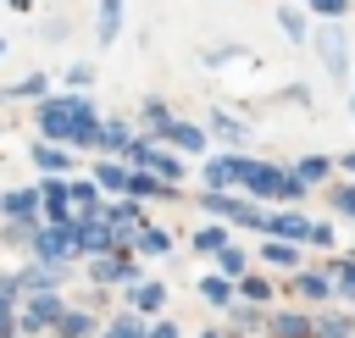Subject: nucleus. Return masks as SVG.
I'll use <instances>...</instances> for the list:
<instances>
[{
    "instance_id": "obj_13",
    "label": "nucleus",
    "mask_w": 355,
    "mask_h": 338,
    "mask_svg": "<svg viewBox=\"0 0 355 338\" xmlns=\"http://www.w3.org/2000/svg\"><path fill=\"white\" fill-rule=\"evenodd\" d=\"M316 177H327V161H316V155L300 161V183H316Z\"/></svg>"
},
{
    "instance_id": "obj_6",
    "label": "nucleus",
    "mask_w": 355,
    "mask_h": 338,
    "mask_svg": "<svg viewBox=\"0 0 355 338\" xmlns=\"http://www.w3.org/2000/svg\"><path fill=\"white\" fill-rule=\"evenodd\" d=\"M166 133H172V139H178L183 150H200V144H205V133H200V127H183V122H172Z\"/></svg>"
},
{
    "instance_id": "obj_28",
    "label": "nucleus",
    "mask_w": 355,
    "mask_h": 338,
    "mask_svg": "<svg viewBox=\"0 0 355 338\" xmlns=\"http://www.w3.org/2000/svg\"><path fill=\"white\" fill-rule=\"evenodd\" d=\"M316 11H344V0H311Z\"/></svg>"
},
{
    "instance_id": "obj_5",
    "label": "nucleus",
    "mask_w": 355,
    "mask_h": 338,
    "mask_svg": "<svg viewBox=\"0 0 355 338\" xmlns=\"http://www.w3.org/2000/svg\"><path fill=\"white\" fill-rule=\"evenodd\" d=\"M33 161H39L44 172H61V166H67V150H55V144H39V150H33Z\"/></svg>"
},
{
    "instance_id": "obj_26",
    "label": "nucleus",
    "mask_w": 355,
    "mask_h": 338,
    "mask_svg": "<svg viewBox=\"0 0 355 338\" xmlns=\"http://www.w3.org/2000/svg\"><path fill=\"white\" fill-rule=\"evenodd\" d=\"M338 283H344V294L355 299V266H338Z\"/></svg>"
},
{
    "instance_id": "obj_14",
    "label": "nucleus",
    "mask_w": 355,
    "mask_h": 338,
    "mask_svg": "<svg viewBox=\"0 0 355 338\" xmlns=\"http://www.w3.org/2000/svg\"><path fill=\"white\" fill-rule=\"evenodd\" d=\"M6 211L11 216H33V194H6Z\"/></svg>"
},
{
    "instance_id": "obj_33",
    "label": "nucleus",
    "mask_w": 355,
    "mask_h": 338,
    "mask_svg": "<svg viewBox=\"0 0 355 338\" xmlns=\"http://www.w3.org/2000/svg\"><path fill=\"white\" fill-rule=\"evenodd\" d=\"M17 6H22V0H17Z\"/></svg>"
},
{
    "instance_id": "obj_3",
    "label": "nucleus",
    "mask_w": 355,
    "mask_h": 338,
    "mask_svg": "<svg viewBox=\"0 0 355 338\" xmlns=\"http://www.w3.org/2000/svg\"><path fill=\"white\" fill-rule=\"evenodd\" d=\"M122 28V0H100V39H116Z\"/></svg>"
},
{
    "instance_id": "obj_21",
    "label": "nucleus",
    "mask_w": 355,
    "mask_h": 338,
    "mask_svg": "<svg viewBox=\"0 0 355 338\" xmlns=\"http://www.w3.org/2000/svg\"><path fill=\"white\" fill-rule=\"evenodd\" d=\"M139 249H150V255H161V249H166V233H155V227H150V233L139 238Z\"/></svg>"
},
{
    "instance_id": "obj_24",
    "label": "nucleus",
    "mask_w": 355,
    "mask_h": 338,
    "mask_svg": "<svg viewBox=\"0 0 355 338\" xmlns=\"http://www.w3.org/2000/svg\"><path fill=\"white\" fill-rule=\"evenodd\" d=\"M333 205H338L344 216H355V188H338V199H333Z\"/></svg>"
},
{
    "instance_id": "obj_22",
    "label": "nucleus",
    "mask_w": 355,
    "mask_h": 338,
    "mask_svg": "<svg viewBox=\"0 0 355 338\" xmlns=\"http://www.w3.org/2000/svg\"><path fill=\"white\" fill-rule=\"evenodd\" d=\"M216 255H222V272H244V255H239V249H227V244H222Z\"/></svg>"
},
{
    "instance_id": "obj_29",
    "label": "nucleus",
    "mask_w": 355,
    "mask_h": 338,
    "mask_svg": "<svg viewBox=\"0 0 355 338\" xmlns=\"http://www.w3.org/2000/svg\"><path fill=\"white\" fill-rule=\"evenodd\" d=\"M150 338H178V327H166V321H161V327H155Z\"/></svg>"
},
{
    "instance_id": "obj_19",
    "label": "nucleus",
    "mask_w": 355,
    "mask_h": 338,
    "mask_svg": "<svg viewBox=\"0 0 355 338\" xmlns=\"http://www.w3.org/2000/svg\"><path fill=\"white\" fill-rule=\"evenodd\" d=\"M266 260H272V266H294V249H288V244H266Z\"/></svg>"
},
{
    "instance_id": "obj_9",
    "label": "nucleus",
    "mask_w": 355,
    "mask_h": 338,
    "mask_svg": "<svg viewBox=\"0 0 355 338\" xmlns=\"http://www.w3.org/2000/svg\"><path fill=\"white\" fill-rule=\"evenodd\" d=\"M50 316H61V305H55V299H39V305L22 316V327H39V321H50Z\"/></svg>"
},
{
    "instance_id": "obj_1",
    "label": "nucleus",
    "mask_w": 355,
    "mask_h": 338,
    "mask_svg": "<svg viewBox=\"0 0 355 338\" xmlns=\"http://www.w3.org/2000/svg\"><path fill=\"white\" fill-rule=\"evenodd\" d=\"M78 249V227H50L44 238H39V255H50V260H61V255H72Z\"/></svg>"
},
{
    "instance_id": "obj_8",
    "label": "nucleus",
    "mask_w": 355,
    "mask_h": 338,
    "mask_svg": "<svg viewBox=\"0 0 355 338\" xmlns=\"http://www.w3.org/2000/svg\"><path fill=\"white\" fill-rule=\"evenodd\" d=\"M161 294H166L161 283H139V294H133V305H139V310H155V305H161Z\"/></svg>"
},
{
    "instance_id": "obj_20",
    "label": "nucleus",
    "mask_w": 355,
    "mask_h": 338,
    "mask_svg": "<svg viewBox=\"0 0 355 338\" xmlns=\"http://www.w3.org/2000/svg\"><path fill=\"white\" fill-rule=\"evenodd\" d=\"M61 332H67V338H83V332H89V316H61Z\"/></svg>"
},
{
    "instance_id": "obj_23",
    "label": "nucleus",
    "mask_w": 355,
    "mask_h": 338,
    "mask_svg": "<svg viewBox=\"0 0 355 338\" xmlns=\"http://www.w3.org/2000/svg\"><path fill=\"white\" fill-rule=\"evenodd\" d=\"M194 244H200V249H222V244H227V238H222V233H216V227H205V233H200V238H194Z\"/></svg>"
},
{
    "instance_id": "obj_27",
    "label": "nucleus",
    "mask_w": 355,
    "mask_h": 338,
    "mask_svg": "<svg viewBox=\"0 0 355 338\" xmlns=\"http://www.w3.org/2000/svg\"><path fill=\"white\" fill-rule=\"evenodd\" d=\"M111 338H139V327H133V321H116V327H111Z\"/></svg>"
},
{
    "instance_id": "obj_4",
    "label": "nucleus",
    "mask_w": 355,
    "mask_h": 338,
    "mask_svg": "<svg viewBox=\"0 0 355 338\" xmlns=\"http://www.w3.org/2000/svg\"><path fill=\"white\" fill-rule=\"evenodd\" d=\"M322 55H327V66H333V72H344V39H338V28H327V33H322Z\"/></svg>"
},
{
    "instance_id": "obj_11",
    "label": "nucleus",
    "mask_w": 355,
    "mask_h": 338,
    "mask_svg": "<svg viewBox=\"0 0 355 338\" xmlns=\"http://www.w3.org/2000/svg\"><path fill=\"white\" fill-rule=\"evenodd\" d=\"M144 122H150L155 133H166V127H172V116H166V105H155V100L144 105Z\"/></svg>"
},
{
    "instance_id": "obj_15",
    "label": "nucleus",
    "mask_w": 355,
    "mask_h": 338,
    "mask_svg": "<svg viewBox=\"0 0 355 338\" xmlns=\"http://www.w3.org/2000/svg\"><path fill=\"white\" fill-rule=\"evenodd\" d=\"M277 332H283V338H305V332H311V327H305V321H300V316H277Z\"/></svg>"
},
{
    "instance_id": "obj_16",
    "label": "nucleus",
    "mask_w": 355,
    "mask_h": 338,
    "mask_svg": "<svg viewBox=\"0 0 355 338\" xmlns=\"http://www.w3.org/2000/svg\"><path fill=\"white\" fill-rule=\"evenodd\" d=\"M277 22H283V33H288V39H305V22H300V11H283Z\"/></svg>"
},
{
    "instance_id": "obj_10",
    "label": "nucleus",
    "mask_w": 355,
    "mask_h": 338,
    "mask_svg": "<svg viewBox=\"0 0 355 338\" xmlns=\"http://www.w3.org/2000/svg\"><path fill=\"white\" fill-rule=\"evenodd\" d=\"M200 288H205V299H211V305H227V294H233V288H227V277H205Z\"/></svg>"
},
{
    "instance_id": "obj_12",
    "label": "nucleus",
    "mask_w": 355,
    "mask_h": 338,
    "mask_svg": "<svg viewBox=\"0 0 355 338\" xmlns=\"http://www.w3.org/2000/svg\"><path fill=\"white\" fill-rule=\"evenodd\" d=\"M300 294H305V299H322V294H327V277L305 272V277H300Z\"/></svg>"
},
{
    "instance_id": "obj_30",
    "label": "nucleus",
    "mask_w": 355,
    "mask_h": 338,
    "mask_svg": "<svg viewBox=\"0 0 355 338\" xmlns=\"http://www.w3.org/2000/svg\"><path fill=\"white\" fill-rule=\"evenodd\" d=\"M344 166H349V172H355V155H344Z\"/></svg>"
},
{
    "instance_id": "obj_17",
    "label": "nucleus",
    "mask_w": 355,
    "mask_h": 338,
    "mask_svg": "<svg viewBox=\"0 0 355 338\" xmlns=\"http://www.w3.org/2000/svg\"><path fill=\"white\" fill-rule=\"evenodd\" d=\"M100 139H105L111 150H122V144H128V127H122V122H111V127H100Z\"/></svg>"
},
{
    "instance_id": "obj_7",
    "label": "nucleus",
    "mask_w": 355,
    "mask_h": 338,
    "mask_svg": "<svg viewBox=\"0 0 355 338\" xmlns=\"http://www.w3.org/2000/svg\"><path fill=\"white\" fill-rule=\"evenodd\" d=\"M272 233H288V238H305L311 233V222H300V216H277V222H266Z\"/></svg>"
},
{
    "instance_id": "obj_25",
    "label": "nucleus",
    "mask_w": 355,
    "mask_h": 338,
    "mask_svg": "<svg viewBox=\"0 0 355 338\" xmlns=\"http://www.w3.org/2000/svg\"><path fill=\"white\" fill-rule=\"evenodd\" d=\"M349 332V321H322V338H344Z\"/></svg>"
},
{
    "instance_id": "obj_31",
    "label": "nucleus",
    "mask_w": 355,
    "mask_h": 338,
    "mask_svg": "<svg viewBox=\"0 0 355 338\" xmlns=\"http://www.w3.org/2000/svg\"><path fill=\"white\" fill-rule=\"evenodd\" d=\"M0 55H6V44H0Z\"/></svg>"
},
{
    "instance_id": "obj_2",
    "label": "nucleus",
    "mask_w": 355,
    "mask_h": 338,
    "mask_svg": "<svg viewBox=\"0 0 355 338\" xmlns=\"http://www.w3.org/2000/svg\"><path fill=\"white\" fill-rule=\"evenodd\" d=\"M205 177H211V188H222V183L244 177V161H239V155H227V161H211V166H205Z\"/></svg>"
},
{
    "instance_id": "obj_18",
    "label": "nucleus",
    "mask_w": 355,
    "mask_h": 338,
    "mask_svg": "<svg viewBox=\"0 0 355 338\" xmlns=\"http://www.w3.org/2000/svg\"><path fill=\"white\" fill-rule=\"evenodd\" d=\"M100 183H105V188H128V172H122V166H100Z\"/></svg>"
},
{
    "instance_id": "obj_32",
    "label": "nucleus",
    "mask_w": 355,
    "mask_h": 338,
    "mask_svg": "<svg viewBox=\"0 0 355 338\" xmlns=\"http://www.w3.org/2000/svg\"><path fill=\"white\" fill-rule=\"evenodd\" d=\"M349 105H355V100H349Z\"/></svg>"
}]
</instances>
